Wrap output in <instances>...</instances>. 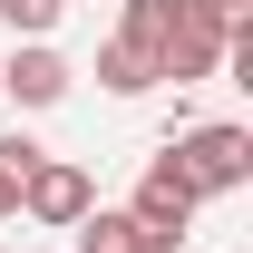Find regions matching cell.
Listing matches in <instances>:
<instances>
[{
  "label": "cell",
  "mask_w": 253,
  "mask_h": 253,
  "mask_svg": "<svg viewBox=\"0 0 253 253\" xmlns=\"http://www.w3.org/2000/svg\"><path fill=\"white\" fill-rule=\"evenodd\" d=\"M166 166L185 175L195 195H234V185H253V126H185L175 146H166Z\"/></svg>",
  "instance_id": "1"
},
{
  "label": "cell",
  "mask_w": 253,
  "mask_h": 253,
  "mask_svg": "<svg viewBox=\"0 0 253 253\" xmlns=\"http://www.w3.org/2000/svg\"><path fill=\"white\" fill-rule=\"evenodd\" d=\"M214 68H224V30L195 10V0H175V20H166V49H156V78L195 88V78H214Z\"/></svg>",
  "instance_id": "2"
},
{
  "label": "cell",
  "mask_w": 253,
  "mask_h": 253,
  "mask_svg": "<svg viewBox=\"0 0 253 253\" xmlns=\"http://www.w3.org/2000/svg\"><path fill=\"white\" fill-rule=\"evenodd\" d=\"M88 205H97V185H88V166H68V156H39L30 175H20V214L59 224V234H68L78 214H88Z\"/></svg>",
  "instance_id": "3"
},
{
  "label": "cell",
  "mask_w": 253,
  "mask_h": 253,
  "mask_svg": "<svg viewBox=\"0 0 253 253\" xmlns=\"http://www.w3.org/2000/svg\"><path fill=\"white\" fill-rule=\"evenodd\" d=\"M195 205H205V195L185 185V175H175V166H146V175H136V205H126V214L146 224V234H175V244H185V224H195Z\"/></svg>",
  "instance_id": "4"
},
{
  "label": "cell",
  "mask_w": 253,
  "mask_h": 253,
  "mask_svg": "<svg viewBox=\"0 0 253 253\" xmlns=\"http://www.w3.org/2000/svg\"><path fill=\"white\" fill-rule=\"evenodd\" d=\"M0 97H20V107H59L68 97V59L49 39H20L10 59H0Z\"/></svg>",
  "instance_id": "5"
},
{
  "label": "cell",
  "mask_w": 253,
  "mask_h": 253,
  "mask_svg": "<svg viewBox=\"0 0 253 253\" xmlns=\"http://www.w3.org/2000/svg\"><path fill=\"white\" fill-rule=\"evenodd\" d=\"M78 234V253H185L175 234H146V224L126 214V205H88V214L68 224Z\"/></svg>",
  "instance_id": "6"
},
{
  "label": "cell",
  "mask_w": 253,
  "mask_h": 253,
  "mask_svg": "<svg viewBox=\"0 0 253 253\" xmlns=\"http://www.w3.org/2000/svg\"><path fill=\"white\" fill-rule=\"evenodd\" d=\"M97 88H107V97H146V88H156V59L126 49V39H107V49H97Z\"/></svg>",
  "instance_id": "7"
},
{
  "label": "cell",
  "mask_w": 253,
  "mask_h": 253,
  "mask_svg": "<svg viewBox=\"0 0 253 253\" xmlns=\"http://www.w3.org/2000/svg\"><path fill=\"white\" fill-rule=\"evenodd\" d=\"M0 20H10L20 39H49V30L68 20V0H0Z\"/></svg>",
  "instance_id": "8"
},
{
  "label": "cell",
  "mask_w": 253,
  "mask_h": 253,
  "mask_svg": "<svg viewBox=\"0 0 253 253\" xmlns=\"http://www.w3.org/2000/svg\"><path fill=\"white\" fill-rule=\"evenodd\" d=\"M195 10H205L224 39H234V30H253V0H195Z\"/></svg>",
  "instance_id": "9"
},
{
  "label": "cell",
  "mask_w": 253,
  "mask_h": 253,
  "mask_svg": "<svg viewBox=\"0 0 253 253\" xmlns=\"http://www.w3.org/2000/svg\"><path fill=\"white\" fill-rule=\"evenodd\" d=\"M30 166H39V146H30V136H0V175H10V185H20Z\"/></svg>",
  "instance_id": "10"
},
{
  "label": "cell",
  "mask_w": 253,
  "mask_h": 253,
  "mask_svg": "<svg viewBox=\"0 0 253 253\" xmlns=\"http://www.w3.org/2000/svg\"><path fill=\"white\" fill-rule=\"evenodd\" d=\"M10 214H20V185H10V175H0V224H10Z\"/></svg>",
  "instance_id": "11"
}]
</instances>
